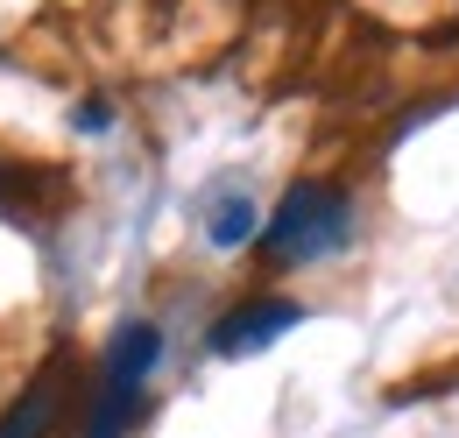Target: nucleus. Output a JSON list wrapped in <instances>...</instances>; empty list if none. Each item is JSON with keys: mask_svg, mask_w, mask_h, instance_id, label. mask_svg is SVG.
I'll return each instance as SVG.
<instances>
[{"mask_svg": "<svg viewBox=\"0 0 459 438\" xmlns=\"http://www.w3.org/2000/svg\"><path fill=\"white\" fill-rule=\"evenodd\" d=\"M346 241H353V198L325 177H304L283 191L276 219L262 226V262L269 269H311V262H333Z\"/></svg>", "mask_w": 459, "mask_h": 438, "instance_id": "obj_1", "label": "nucleus"}, {"mask_svg": "<svg viewBox=\"0 0 459 438\" xmlns=\"http://www.w3.org/2000/svg\"><path fill=\"white\" fill-rule=\"evenodd\" d=\"M163 361V326L149 319H127L100 354V389H92V410H85V438H120L127 417L142 410V389Z\"/></svg>", "mask_w": 459, "mask_h": 438, "instance_id": "obj_2", "label": "nucleus"}, {"mask_svg": "<svg viewBox=\"0 0 459 438\" xmlns=\"http://www.w3.org/2000/svg\"><path fill=\"white\" fill-rule=\"evenodd\" d=\"M297 319H304L297 297H247V304L220 311V326L205 332V346H212L220 361H240V354H262V346H276L283 332H297Z\"/></svg>", "mask_w": 459, "mask_h": 438, "instance_id": "obj_3", "label": "nucleus"}, {"mask_svg": "<svg viewBox=\"0 0 459 438\" xmlns=\"http://www.w3.org/2000/svg\"><path fill=\"white\" fill-rule=\"evenodd\" d=\"M64 417V361H50L36 382L0 410V438H50Z\"/></svg>", "mask_w": 459, "mask_h": 438, "instance_id": "obj_4", "label": "nucleus"}, {"mask_svg": "<svg viewBox=\"0 0 459 438\" xmlns=\"http://www.w3.org/2000/svg\"><path fill=\"white\" fill-rule=\"evenodd\" d=\"M255 226H262V219H255V198H247V191H220L212 213H205V241H212V248H247Z\"/></svg>", "mask_w": 459, "mask_h": 438, "instance_id": "obj_5", "label": "nucleus"}]
</instances>
